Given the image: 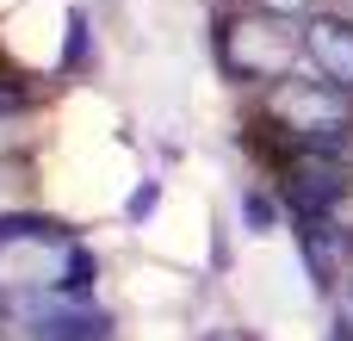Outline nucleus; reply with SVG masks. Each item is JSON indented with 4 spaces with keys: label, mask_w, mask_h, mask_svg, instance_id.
Listing matches in <instances>:
<instances>
[{
    "label": "nucleus",
    "mask_w": 353,
    "mask_h": 341,
    "mask_svg": "<svg viewBox=\"0 0 353 341\" xmlns=\"http://www.w3.org/2000/svg\"><path fill=\"white\" fill-rule=\"evenodd\" d=\"M329 341H353V286L341 292V304H335V317H329Z\"/></svg>",
    "instance_id": "5"
},
{
    "label": "nucleus",
    "mask_w": 353,
    "mask_h": 341,
    "mask_svg": "<svg viewBox=\"0 0 353 341\" xmlns=\"http://www.w3.org/2000/svg\"><path fill=\"white\" fill-rule=\"evenodd\" d=\"M298 249H304V267H310L316 286H341V280L353 273V230L335 224L329 211L298 217Z\"/></svg>",
    "instance_id": "4"
},
{
    "label": "nucleus",
    "mask_w": 353,
    "mask_h": 341,
    "mask_svg": "<svg viewBox=\"0 0 353 341\" xmlns=\"http://www.w3.org/2000/svg\"><path fill=\"white\" fill-rule=\"evenodd\" d=\"M93 255L62 236L43 217H0V323L19 304L43 298H87L93 292Z\"/></svg>",
    "instance_id": "1"
},
{
    "label": "nucleus",
    "mask_w": 353,
    "mask_h": 341,
    "mask_svg": "<svg viewBox=\"0 0 353 341\" xmlns=\"http://www.w3.org/2000/svg\"><path fill=\"white\" fill-rule=\"evenodd\" d=\"M205 341H242V335H236V329H217V335H205Z\"/></svg>",
    "instance_id": "7"
},
{
    "label": "nucleus",
    "mask_w": 353,
    "mask_h": 341,
    "mask_svg": "<svg viewBox=\"0 0 353 341\" xmlns=\"http://www.w3.org/2000/svg\"><path fill=\"white\" fill-rule=\"evenodd\" d=\"M298 50H304V62L323 81H335V87L353 93V19H341V12H310L304 31H298Z\"/></svg>",
    "instance_id": "3"
},
{
    "label": "nucleus",
    "mask_w": 353,
    "mask_h": 341,
    "mask_svg": "<svg viewBox=\"0 0 353 341\" xmlns=\"http://www.w3.org/2000/svg\"><path fill=\"white\" fill-rule=\"evenodd\" d=\"M248 6H261V12H279V19H292V12H304L310 0H248Z\"/></svg>",
    "instance_id": "6"
},
{
    "label": "nucleus",
    "mask_w": 353,
    "mask_h": 341,
    "mask_svg": "<svg viewBox=\"0 0 353 341\" xmlns=\"http://www.w3.org/2000/svg\"><path fill=\"white\" fill-rule=\"evenodd\" d=\"M273 118L298 130L310 149H341L353 137V93L335 81H279L273 87Z\"/></svg>",
    "instance_id": "2"
}]
</instances>
